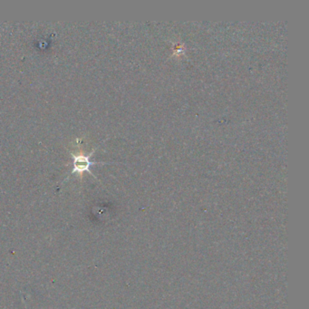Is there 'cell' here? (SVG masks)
I'll return each mask as SVG.
<instances>
[{
  "label": "cell",
  "instance_id": "obj_1",
  "mask_svg": "<svg viewBox=\"0 0 309 309\" xmlns=\"http://www.w3.org/2000/svg\"><path fill=\"white\" fill-rule=\"evenodd\" d=\"M95 149L94 151H92L89 154L84 155V154H73L71 153L72 159H73V163H72V165H73V170L71 171V174H74V173H83L84 171H87L89 172V174H91L92 176H94L95 178V174H93V172H92L91 170H90V167L92 165H95V164H104L105 163H96V162H92L91 161V156L94 154V152H95Z\"/></svg>",
  "mask_w": 309,
  "mask_h": 309
}]
</instances>
